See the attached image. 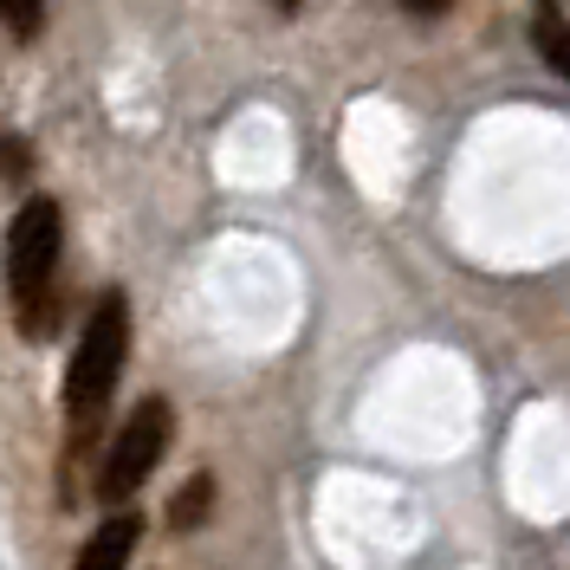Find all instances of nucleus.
Masks as SVG:
<instances>
[{"mask_svg": "<svg viewBox=\"0 0 570 570\" xmlns=\"http://www.w3.org/2000/svg\"><path fill=\"white\" fill-rule=\"evenodd\" d=\"M124 356H130V305L124 292H105L85 318V337L71 351V370H66V434L71 448H85L98 422H105L110 395H117V376H124Z\"/></svg>", "mask_w": 570, "mask_h": 570, "instance_id": "1", "label": "nucleus"}, {"mask_svg": "<svg viewBox=\"0 0 570 570\" xmlns=\"http://www.w3.org/2000/svg\"><path fill=\"white\" fill-rule=\"evenodd\" d=\"M59 247H66V214H59V202H52V195L20 202L13 227H7V292H13V305H20V331H27V337L46 331L39 298L59 279Z\"/></svg>", "mask_w": 570, "mask_h": 570, "instance_id": "2", "label": "nucleus"}, {"mask_svg": "<svg viewBox=\"0 0 570 570\" xmlns=\"http://www.w3.org/2000/svg\"><path fill=\"white\" fill-rule=\"evenodd\" d=\"M169 434H176V409H169L163 395H142L137 409H130V422L117 428L105 466H98V499H105V505L137 499L142 480H149V473L163 466V454H169Z\"/></svg>", "mask_w": 570, "mask_h": 570, "instance_id": "3", "label": "nucleus"}, {"mask_svg": "<svg viewBox=\"0 0 570 570\" xmlns=\"http://www.w3.org/2000/svg\"><path fill=\"white\" fill-rule=\"evenodd\" d=\"M137 544H142V519L137 512H110L105 525L85 538V551H78V564L71 570H130Z\"/></svg>", "mask_w": 570, "mask_h": 570, "instance_id": "4", "label": "nucleus"}, {"mask_svg": "<svg viewBox=\"0 0 570 570\" xmlns=\"http://www.w3.org/2000/svg\"><path fill=\"white\" fill-rule=\"evenodd\" d=\"M538 52H544V59H551V66L570 78V20L551 7V0L538 7Z\"/></svg>", "mask_w": 570, "mask_h": 570, "instance_id": "5", "label": "nucleus"}, {"mask_svg": "<svg viewBox=\"0 0 570 570\" xmlns=\"http://www.w3.org/2000/svg\"><path fill=\"white\" fill-rule=\"evenodd\" d=\"M208 499H214V480H208V473H195V480H188V487L176 493V512H169V525H176V532L202 525V519H208Z\"/></svg>", "mask_w": 570, "mask_h": 570, "instance_id": "6", "label": "nucleus"}, {"mask_svg": "<svg viewBox=\"0 0 570 570\" xmlns=\"http://www.w3.org/2000/svg\"><path fill=\"white\" fill-rule=\"evenodd\" d=\"M0 27L13 39H39L46 27V0H0Z\"/></svg>", "mask_w": 570, "mask_h": 570, "instance_id": "7", "label": "nucleus"}, {"mask_svg": "<svg viewBox=\"0 0 570 570\" xmlns=\"http://www.w3.org/2000/svg\"><path fill=\"white\" fill-rule=\"evenodd\" d=\"M402 7H409V13H448L454 0H402Z\"/></svg>", "mask_w": 570, "mask_h": 570, "instance_id": "8", "label": "nucleus"}, {"mask_svg": "<svg viewBox=\"0 0 570 570\" xmlns=\"http://www.w3.org/2000/svg\"><path fill=\"white\" fill-rule=\"evenodd\" d=\"M273 7H279V13H298V0H273Z\"/></svg>", "mask_w": 570, "mask_h": 570, "instance_id": "9", "label": "nucleus"}]
</instances>
